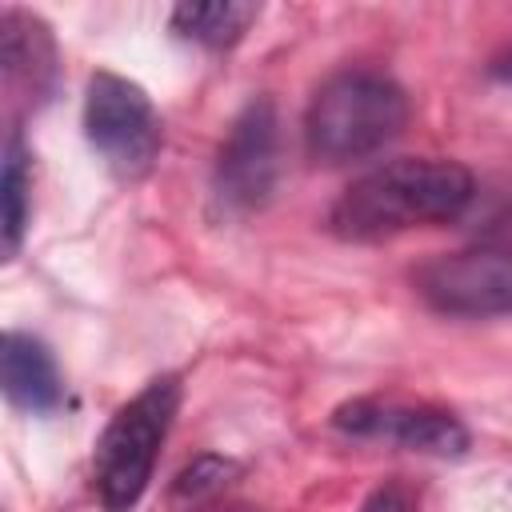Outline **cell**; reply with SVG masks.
<instances>
[{
    "label": "cell",
    "mask_w": 512,
    "mask_h": 512,
    "mask_svg": "<svg viewBox=\"0 0 512 512\" xmlns=\"http://www.w3.org/2000/svg\"><path fill=\"white\" fill-rule=\"evenodd\" d=\"M476 196V180L456 160L400 156L360 180H352L328 212V228L340 240H388L420 224L456 220Z\"/></svg>",
    "instance_id": "cell-1"
},
{
    "label": "cell",
    "mask_w": 512,
    "mask_h": 512,
    "mask_svg": "<svg viewBox=\"0 0 512 512\" xmlns=\"http://www.w3.org/2000/svg\"><path fill=\"white\" fill-rule=\"evenodd\" d=\"M408 124L404 88L376 68L332 72L304 112V144L316 164H348L392 144Z\"/></svg>",
    "instance_id": "cell-2"
},
{
    "label": "cell",
    "mask_w": 512,
    "mask_h": 512,
    "mask_svg": "<svg viewBox=\"0 0 512 512\" xmlns=\"http://www.w3.org/2000/svg\"><path fill=\"white\" fill-rule=\"evenodd\" d=\"M180 408V380H148L116 416L104 424L92 452V488L104 512H132L148 492L160 444Z\"/></svg>",
    "instance_id": "cell-3"
},
{
    "label": "cell",
    "mask_w": 512,
    "mask_h": 512,
    "mask_svg": "<svg viewBox=\"0 0 512 512\" xmlns=\"http://www.w3.org/2000/svg\"><path fill=\"white\" fill-rule=\"evenodd\" d=\"M84 136L108 172L120 180H140L152 172L164 128L148 92L116 72H96L84 92Z\"/></svg>",
    "instance_id": "cell-4"
},
{
    "label": "cell",
    "mask_w": 512,
    "mask_h": 512,
    "mask_svg": "<svg viewBox=\"0 0 512 512\" xmlns=\"http://www.w3.org/2000/svg\"><path fill=\"white\" fill-rule=\"evenodd\" d=\"M276 184H280V120H276V104L268 96H256L232 120L216 152L212 196L228 216H244L264 208Z\"/></svg>",
    "instance_id": "cell-5"
},
{
    "label": "cell",
    "mask_w": 512,
    "mask_h": 512,
    "mask_svg": "<svg viewBox=\"0 0 512 512\" xmlns=\"http://www.w3.org/2000/svg\"><path fill=\"white\" fill-rule=\"evenodd\" d=\"M416 296L456 320L512 316V252L508 248H468L444 252L416 268Z\"/></svg>",
    "instance_id": "cell-6"
},
{
    "label": "cell",
    "mask_w": 512,
    "mask_h": 512,
    "mask_svg": "<svg viewBox=\"0 0 512 512\" xmlns=\"http://www.w3.org/2000/svg\"><path fill=\"white\" fill-rule=\"evenodd\" d=\"M332 428L360 440H384L404 452H424L440 460H456L468 452V428L444 412L400 400H348L332 412Z\"/></svg>",
    "instance_id": "cell-7"
},
{
    "label": "cell",
    "mask_w": 512,
    "mask_h": 512,
    "mask_svg": "<svg viewBox=\"0 0 512 512\" xmlns=\"http://www.w3.org/2000/svg\"><path fill=\"white\" fill-rule=\"evenodd\" d=\"M0 388L4 400L28 416L56 412L64 404V376L44 340L28 332H4L0 348Z\"/></svg>",
    "instance_id": "cell-8"
},
{
    "label": "cell",
    "mask_w": 512,
    "mask_h": 512,
    "mask_svg": "<svg viewBox=\"0 0 512 512\" xmlns=\"http://www.w3.org/2000/svg\"><path fill=\"white\" fill-rule=\"evenodd\" d=\"M260 4L252 0H204V4H176L172 8V32L180 40H192L208 52H224L244 40V32L256 24Z\"/></svg>",
    "instance_id": "cell-9"
},
{
    "label": "cell",
    "mask_w": 512,
    "mask_h": 512,
    "mask_svg": "<svg viewBox=\"0 0 512 512\" xmlns=\"http://www.w3.org/2000/svg\"><path fill=\"white\" fill-rule=\"evenodd\" d=\"M0 64H4L8 80L28 76L32 88H40L56 72V48H52L48 28L36 16L8 8L0 20Z\"/></svg>",
    "instance_id": "cell-10"
},
{
    "label": "cell",
    "mask_w": 512,
    "mask_h": 512,
    "mask_svg": "<svg viewBox=\"0 0 512 512\" xmlns=\"http://www.w3.org/2000/svg\"><path fill=\"white\" fill-rule=\"evenodd\" d=\"M28 188H32V172H28V148L20 140V132L8 136L4 144V172H0V208H4V256H16L28 232Z\"/></svg>",
    "instance_id": "cell-11"
},
{
    "label": "cell",
    "mask_w": 512,
    "mask_h": 512,
    "mask_svg": "<svg viewBox=\"0 0 512 512\" xmlns=\"http://www.w3.org/2000/svg\"><path fill=\"white\" fill-rule=\"evenodd\" d=\"M232 476H236V460L208 452V456H196V460L176 476L172 496H176V500H208V496H216Z\"/></svg>",
    "instance_id": "cell-12"
},
{
    "label": "cell",
    "mask_w": 512,
    "mask_h": 512,
    "mask_svg": "<svg viewBox=\"0 0 512 512\" xmlns=\"http://www.w3.org/2000/svg\"><path fill=\"white\" fill-rule=\"evenodd\" d=\"M360 512H408V500H404L396 488H380V492H372V496L364 500Z\"/></svg>",
    "instance_id": "cell-13"
},
{
    "label": "cell",
    "mask_w": 512,
    "mask_h": 512,
    "mask_svg": "<svg viewBox=\"0 0 512 512\" xmlns=\"http://www.w3.org/2000/svg\"><path fill=\"white\" fill-rule=\"evenodd\" d=\"M492 76H496L500 84H508V88H512V48H508L504 56H496V60H492Z\"/></svg>",
    "instance_id": "cell-14"
}]
</instances>
